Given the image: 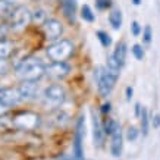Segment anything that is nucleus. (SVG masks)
Wrapping results in <instances>:
<instances>
[{"label":"nucleus","instance_id":"f257e3e1","mask_svg":"<svg viewBox=\"0 0 160 160\" xmlns=\"http://www.w3.org/2000/svg\"><path fill=\"white\" fill-rule=\"evenodd\" d=\"M44 73L46 66L37 58H27L16 66V75L22 81H38Z\"/></svg>","mask_w":160,"mask_h":160},{"label":"nucleus","instance_id":"f03ea898","mask_svg":"<svg viewBox=\"0 0 160 160\" xmlns=\"http://www.w3.org/2000/svg\"><path fill=\"white\" fill-rule=\"evenodd\" d=\"M94 78H96V84H97L100 94H102L103 97H106L107 94L113 90V87H115L118 75L110 73L103 66H97V68L94 69Z\"/></svg>","mask_w":160,"mask_h":160},{"label":"nucleus","instance_id":"7ed1b4c3","mask_svg":"<svg viewBox=\"0 0 160 160\" xmlns=\"http://www.w3.org/2000/svg\"><path fill=\"white\" fill-rule=\"evenodd\" d=\"M73 53V44L69 40H59L47 47V56L53 62H65Z\"/></svg>","mask_w":160,"mask_h":160},{"label":"nucleus","instance_id":"20e7f679","mask_svg":"<svg viewBox=\"0 0 160 160\" xmlns=\"http://www.w3.org/2000/svg\"><path fill=\"white\" fill-rule=\"evenodd\" d=\"M65 97H66V91L62 85L59 84H53V85H49V87L44 90V104L47 107H58L60 106L63 102H65Z\"/></svg>","mask_w":160,"mask_h":160},{"label":"nucleus","instance_id":"39448f33","mask_svg":"<svg viewBox=\"0 0 160 160\" xmlns=\"http://www.w3.org/2000/svg\"><path fill=\"white\" fill-rule=\"evenodd\" d=\"M10 19V27L16 31H21V29L27 28L31 21H32V15L29 13V10L25 8V6H18L15 8L13 12L10 13L9 16Z\"/></svg>","mask_w":160,"mask_h":160},{"label":"nucleus","instance_id":"423d86ee","mask_svg":"<svg viewBox=\"0 0 160 160\" xmlns=\"http://www.w3.org/2000/svg\"><path fill=\"white\" fill-rule=\"evenodd\" d=\"M13 123L19 129L31 131L40 123V116L37 113H32V112H21L13 118Z\"/></svg>","mask_w":160,"mask_h":160},{"label":"nucleus","instance_id":"0eeeda50","mask_svg":"<svg viewBox=\"0 0 160 160\" xmlns=\"http://www.w3.org/2000/svg\"><path fill=\"white\" fill-rule=\"evenodd\" d=\"M84 116H81L77 122V129H75V137H73V156L78 160H84V148H82V140H84Z\"/></svg>","mask_w":160,"mask_h":160},{"label":"nucleus","instance_id":"6e6552de","mask_svg":"<svg viewBox=\"0 0 160 160\" xmlns=\"http://www.w3.org/2000/svg\"><path fill=\"white\" fill-rule=\"evenodd\" d=\"M69 72L71 66L66 62H53L52 65L46 66V73L54 79H63L65 77H68Z\"/></svg>","mask_w":160,"mask_h":160},{"label":"nucleus","instance_id":"1a4fd4ad","mask_svg":"<svg viewBox=\"0 0 160 160\" xmlns=\"http://www.w3.org/2000/svg\"><path fill=\"white\" fill-rule=\"evenodd\" d=\"M43 29L47 40H58L63 32V27L58 19H47L43 24Z\"/></svg>","mask_w":160,"mask_h":160},{"label":"nucleus","instance_id":"9d476101","mask_svg":"<svg viewBox=\"0 0 160 160\" xmlns=\"http://www.w3.org/2000/svg\"><path fill=\"white\" fill-rule=\"evenodd\" d=\"M0 100L5 103L8 107L10 106H15V104H18V103L22 100L21 97V92L18 88H3V90H0Z\"/></svg>","mask_w":160,"mask_h":160},{"label":"nucleus","instance_id":"9b49d317","mask_svg":"<svg viewBox=\"0 0 160 160\" xmlns=\"http://www.w3.org/2000/svg\"><path fill=\"white\" fill-rule=\"evenodd\" d=\"M18 90L21 92L22 100H31L38 92V84H37V81H22V84L18 87Z\"/></svg>","mask_w":160,"mask_h":160},{"label":"nucleus","instance_id":"f8f14e48","mask_svg":"<svg viewBox=\"0 0 160 160\" xmlns=\"http://www.w3.org/2000/svg\"><path fill=\"white\" fill-rule=\"evenodd\" d=\"M104 128L100 123V119L98 116H96V113L92 115V137H94V144L96 146H103V141H104Z\"/></svg>","mask_w":160,"mask_h":160},{"label":"nucleus","instance_id":"ddd939ff","mask_svg":"<svg viewBox=\"0 0 160 160\" xmlns=\"http://www.w3.org/2000/svg\"><path fill=\"white\" fill-rule=\"evenodd\" d=\"M122 132H121V128L118 131L113 132L112 135V146H110V153L113 157H119L122 153Z\"/></svg>","mask_w":160,"mask_h":160},{"label":"nucleus","instance_id":"4468645a","mask_svg":"<svg viewBox=\"0 0 160 160\" xmlns=\"http://www.w3.org/2000/svg\"><path fill=\"white\" fill-rule=\"evenodd\" d=\"M63 12H65V16H66L71 22H75L77 2H75V0H63Z\"/></svg>","mask_w":160,"mask_h":160},{"label":"nucleus","instance_id":"2eb2a0df","mask_svg":"<svg viewBox=\"0 0 160 160\" xmlns=\"http://www.w3.org/2000/svg\"><path fill=\"white\" fill-rule=\"evenodd\" d=\"M109 22H110L112 28L113 29H119L122 27V12L119 9L112 10L109 15Z\"/></svg>","mask_w":160,"mask_h":160},{"label":"nucleus","instance_id":"dca6fc26","mask_svg":"<svg viewBox=\"0 0 160 160\" xmlns=\"http://www.w3.org/2000/svg\"><path fill=\"white\" fill-rule=\"evenodd\" d=\"M13 52V44L6 40H0V59H8Z\"/></svg>","mask_w":160,"mask_h":160},{"label":"nucleus","instance_id":"f3484780","mask_svg":"<svg viewBox=\"0 0 160 160\" xmlns=\"http://www.w3.org/2000/svg\"><path fill=\"white\" fill-rule=\"evenodd\" d=\"M13 9L15 6L12 2H9V0H0V19L6 18V16H10Z\"/></svg>","mask_w":160,"mask_h":160},{"label":"nucleus","instance_id":"a211bd4d","mask_svg":"<svg viewBox=\"0 0 160 160\" xmlns=\"http://www.w3.org/2000/svg\"><path fill=\"white\" fill-rule=\"evenodd\" d=\"M113 56L116 58V60L121 63V66L125 63V59H126V46L125 43H119L116 46V49H115V53Z\"/></svg>","mask_w":160,"mask_h":160},{"label":"nucleus","instance_id":"6ab92c4d","mask_svg":"<svg viewBox=\"0 0 160 160\" xmlns=\"http://www.w3.org/2000/svg\"><path fill=\"white\" fill-rule=\"evenodd\" d=\"M119 69H121V63L116 60V58L110 54V56H107V71L110 73H115L119 77Z\"/></svg>","mask_w":160,"mask_h":160},{"label":"nucleus","instance_id":"aec40b11","mask_svg":"<svg viewBox=\"0 0 160 160\" xmlns=\"http://www.w3.org/2000/svg\"><path fill=\"white\" fill-rule=\"evenodd\" d=\"M141 131H142V135H147L148 134V112H147V109H141Z\"/></svg>","mask_w":160,"mask_h":160},{"label":"nucleus","instance_id":"412c9836","mask_svg":"<svg viewBox=\"0 0 160 160\" xmlns=\"http://www.w3.org/2000/svg\"><path fill=\"white\" fill-rule=\"evenodd\" d=\"M81 18H82L84 21H87V22H94V19H96L94 12H92V9L88 5H84L82 8H81Z\"/></svg>","mask_w":160,"mask_h":160},{"label":"nucleus","instance_id":"4be33fe9","mask_svg":"<svg viewBox=\"0 0 160 160\" xmlns=\"http://www.w3.org/2000/svg\"><path fill=\"white\" fill-rule=\"evenodd\" d=\"M104 132H106L107 135H113V132L115 131H118L121 126H119V123H118L116 121H113V119H109V121L104 123Z\"/></svg>","mask_w":160,"mask_h":160},{"label":"nucleus","instance_id":"5701e85b","mask_svg":"<svg viewBox=\"0 0 160 160\" xmlns=\"http://www.w3.org/2000/svg\"><path fill=\"white\" fill-rule=\"evenodd\" d=\"M97 38L100 40V43H102L103 47H109V46L112 44L110 35L107 34V32H104V31H98V32H97Z\"/></svg>","mask_w":160,"mask_h":160},{"label":"nucleus","instance_id":"b1692460","mask_svg":"<svg viewBox=\"0 0 160 160\" xmlns=\"http://www.w3.org/2000/svg\"><path fill=\"white\" fill-rule=\"evenodd\" d=\"M137 137H138V129L135 126H129L128 131H126V140L128 141H135Z\"/></svg>","mask_w":160,"mask_h":160},{"label":"nucleus","instance_id":"393cba45","mask_svg":"<svg viewBox=\"0 0 160 160\" xmlns=\"http://www.w3.org/2000/svg\"><path fill=\"white\" fill-rule=\"evenodd\" d=\"M132 53H134L135 59H138V60H142V58H144V50H142V47H141L140 44L132 46Z\"/></svg>","mask_w":160,"mask_h":160},{"label":"nucleus","instance_id":"a878e982","mask_svg":"<svg viewBox=\"0 0 160 160\" xmlns=\"http://www.w3.org/2000/svg\"><path fill=\"white\" fill-rule=\"evenodd\" d=\"M32 21H35V22H38V24H44L46 22V13H44L43 10H37L34 15H32Z\"/></svg>","mask_w":160,"mask_h":160},{"label":"nucleus","instance_id":"bb28decb","mask_svg":"<svg viewBox=\"0 0 160 160\" xmlns=\"http://www.w3.org/2000/svg\"><path fill=\"white\" fill-rule=\"evenodd\" d=\"M151 37H153L151 27H150V25H146V28H144V31H142V40H144V43H150Z\"/></svg>","mask_w":160,"mask_h":160},{"label":"nucleus","instance_id":"cd10ccee","mask_svg":"<svg viewBox=\"0 0 160 160\" xmlns=\"http://www.w3.org/2000/svg\"><path fill=\"white\" fill-rule=\"evenodd\" d=\"M131 32L134 37H138V35L141 34V25L137 22V21H134L131 24Z\"/></svg>","mask_w":160,"mask_h":160},{"label":"nucleus","instance_id":"c85d7f7f","mask_svg":"<svg viewBox=\"0 0 160 160\" xmlns=\"http://www.w3.org/2000/svg\"><path fill=\"white\" fill-rule=\"evenodd\" d=\"M9 69V63L6 59H0V75H5Z\"/></svg>","mask_w":160,"mask_h":160},{"label":"nucleus","instance_id":"c756f323","mask_svg":"<svg viewBox=\"0 0 160 160\" xmlns=\"http://www.w3.org/2000/svg\"><path fill=\"white\" fill-rule=\"evenodd\" d=\"M96 3H97V6L100 9H106V8L110 6V2H109V0H97Z\"/></svg>","mask_w":160,"mask_h":160},{"label":"nucleus","instance_id":"7c9ffc66","mask_svg":"<svg viewBox=\"0 0 160 160\" xmlns=\"http://www.w3.org/2000/svg\"><path fill=\"white\" fill-rule=\"evenodd\" d=\"M153 126H154V128H159L160 126V115L159 113L153 116Z\"/></svg>","mask_w":160,"mask_h":160},{"label":"nucleus","instance_id":"2f4dec72","mask_svg":"<svg viewBox=\"0 0 160 160\" xmlns=\"http://www.w3.org/2000/svg\"><path fill=\"white\" fill-rule=\"evenodd\" d=\"M8 109H9V107L6 106L5 103L2 102V100H0V116H3V115H5L6 112H8Z\"/></svg>","mask_w":160,"mask_h":160},{"label":"nucleus","instance_id":"473e14b6","mask_svg":"<svg viewBox=\"0 0 160 160\" xmlns=\"http://www.w3.org/2000/svg\"><path fill=\"white\" fill-rule=\"evenodd\" d=\"M58 160H78L75 156H68V154H62L60 157H58Z\"/></svg>","mask_w":160,"mask_h":160},{"label":"nucleus","instance_id":"72a5a7b5","mask_svg":"<svg viewBox=\"0 0 160 160\" xmlns=\"http://www.w3.org/2000/svg\"><path fill=\"white\" fill-rule=\"evenodd\" d=\"M132 88L131 87H128L126 88V98H128V100H131V97H132Z\"/></svg>","mask_w":160,"mask_h":160},{"label":"nucleus","instance_id":"f704fd0d","mask_svg":"<svg viewBox=\"0 0 160 160\" xmlns=\"http://www.w3.org/2000/svg\"><path fill=\"white\" fill-rule=\"evenodd\" d=\"M102 110L104 112V113H109V112H110V104H109V103L103 104V109H102Z\"/></svg>","mask_w":160,"mask_h":160},{"label":"nucleus","instance_id":"c9c22d12","mask_svg":"<svg viewBox=\"0 0 160 160\" xmlns=\"http://www.w3.org/2000/svg\"><path fill=\"white\" fill-rule=\"evenodd\" d=\"M132 2H134V5H137V6L141 3V0H132Z\"/></svg>","mask_w":160,"mask_h":160}]
</instances>
